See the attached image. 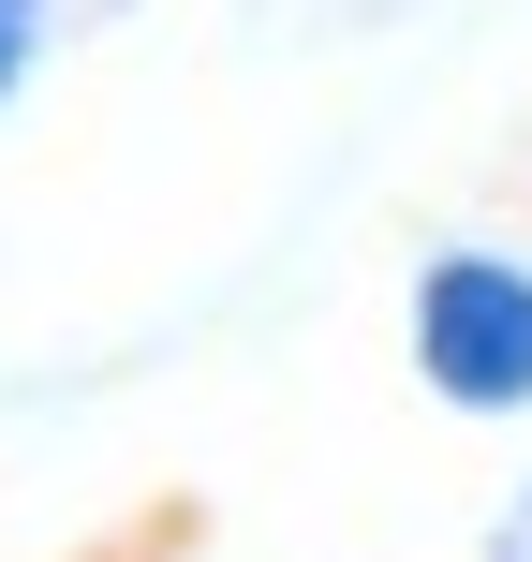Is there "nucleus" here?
I'll return each mask as SVG.
<instances>
[{"mask_svg":"<svg viewBox=\"0 0 532 562\" xmlns=\"http://www.w3.org/2000/svg\"><path fill=\"white\" fill-rule=\"evenodd\" d=\"M59 59V0H0V119L30 104V75Z\"/></svg>","mask_w":532,"mask_h":562,"instance_id":"obj_2","label":"nucleus"},{"mask_svg":"<svg viewBox=\"0 0 532 562\" xmlns=\"http://www.w3.org/2000/svg\"><path fill=\"white\" fill-rule=\"evenodd\" d=\"M399 356L474 429L532 415V252L518 237H429L415 281H399Z\"/></svg>","mask_w":532,"mask_h":562,"instance_id":"obj_1","label":"nucleus"},{"mask_svg":"<svg viewBox=\"0 0 532 562\" xmlns=\"http://www.w3.org/2000/svg\"><path fill=\"white\" fill-rule=\"evenodd\" d=\"M474 562H532V474L488 504V533H474Z\"/></svg>","mask_w":532,"mask_h":562,"instance_id":"obj_3","label":"nucleus"}]
</instances>
